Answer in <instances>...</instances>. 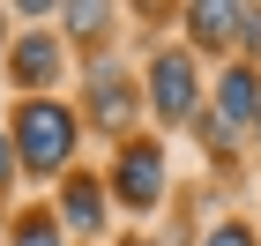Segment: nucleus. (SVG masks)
<instances>
[{"instance_id":"10","label":"nucleus","mask_w":261,"mask_h":246,"mask_svg":"<svg viewBox=\"0 0 261 246\" xmlns=\"http://www.w3.org/2000/svg\"><path fill=\"white\" fill-rule=\"evenodd\" d=\"M201 246H254V231H246V224H224V231H209Z\"/></svg>"},{"instance_id":"7","label":"nucleus","mask_w":261,"mask_h":246,"mask_svg":"<svg viewBox=\"0 0 261 246\" xmlns=\"http://www.w3.org/2000/svg\"><path fill=\"white\" fill-rule=\"evenodd\" d=\"M90 112H97L105 127H127V112H135L127 82H120V75H97V82H90Z\"/></svg>"},{"instance_id":"8","label":"nucleus","mask_w":261,"mask_h":246,"mask_svg":"<svg viewBox=\"0 0 261 246\" xmlns=\"http://www.w3.org/2000/svg\"><path fill=\"white\" fill-rule=\"evenodd\" d=\"M67 224H75V231H90V224H97V216H105V186L97 179H67Z\"/></svg>"},{"instance_id":"14","label":"nucleus","mask_w":261,"mask_h":246,"mask_svg":"<svg viewBox=\"0 0 261 246\" xmlns=\"http://www.w3.org/2000/svg\"><path fill=\"white\" fill-rule=\"evenodd\" d=\"M135 246H149V239H135Z\"/></svg>"},{"instance_id":"1","label":"nucleus","mask_w":261,"mask_h":246,"mask_svg":"<svg viewBox=\"0 0 261 246\" xmlns=\"http://www.w3.org/2000/svg\"><path fill=\"white\" fill-rule=\"evenodd\" d=\"M15 149H22V164H30V172H60L67 149H75V112H67V104L30 97V104L15 112Z\"/></svg>"},{"instance_id":"3","label":"nucleus","mask_w":261,"mask_h":246,"mask_svg":"<svg viewBox=\"0 0 261 246\" xmlns=\"http://www.w3.org/2000/svg\"><path fill=\"white\" fill-rule=\"evenodd\" d=\"M112 186H120L127 209H157V194H164V149H157V142H127Z\"/></svg>"},{"instance_id":"9","label":"nucleus","mask_w":261,"mask_h":246,"mask_svg":"<svg viewBox=\"0 0 261 246\" xmlns=\"http://www.w3.org/2000/svg\"><path fill=\"white\" fill-rule=\"evenodd\" d=\"M15 246H60V224H53V216H22V224H15Z\"/></svg>"},{"instance_id":"4","label":"nucleus","mask_w":261,"mask_h":246,"mask_svg":"<svg viewBox=\"0 0 261 246\" xmlns=\"http://www.w3.org/2000/svg\"><path fill=\"white\" fill-rule=\"evenodd\" d=\"M254 112H261V75L254 67H231V75L217 82V127L231 134V127H254Z\"/></svg>"},{"instance_id":"6","label":"nucleus","mask_w":261,"mask_h":246,"mask_svg":"<svg viewBox=\"0 0 261 246\" xmlns=\"http://www.w3.org/2000/svg\"><path fill=\"white\" fill-rule=\"evenodd\" d=\"M53 75H60V45L45 38V30H38V38H22V45H15V82H22V90H38V82H53Z\"/></svg>"},{"instance_id":"11","label":"nucleus","mask_w":261,"mask_h":246,"mask_svg":"<svg viewBox=\"0 0 261 246\" xmlns=\"http://www.w3.org/2000/svg\"><path fill=\"white\" fill-rule=\"evenodd\" d=\"M239 45H261V8H239Z\"/></svg>"},{"instance_id":"12","label":"nucleus","mask_w":261,"mask_h":246,"mask_svg":"<svg viewBox=\"0 0 261 246\" xmlns=\"http://www.w3.org/2000/svg\"><path fill=\"white\" fill-rule=\"evenodd\" d=\"M8 172H15V157H8V134H0V186H8Z\"/></svg>"},{"instance_id":"2","label":"nucleus","mask_w":261,"mask_h":246,"mask_svg":"<svg viewBox=\"0 0 261 246\" xmlns=\"http://www.w3.org/2000/svg\"><path fill=\"white\" fill-rule=\"evenodd\" d=\"M149 104H157L164 127L194 120V60H187V52H157V60H149Z\"/></svg>"},{"instance_id":"13","label":"nucleus","mask_w":261,"mask_h":246,"mask_svg":"<svg viewBox=\"0 0 261 246\" xmlns=\"http://www.w3.org/2000/svg\"><path fill=\"white\" fill-rule=\"evenodd\" d=\"M254 127H261V112H254Z\"/></svg>"},{"instance_id":"5","label":"nucleus","mask_w":261,"mask_h":246,"mask_svg":"<svg viewBox=\"0 0 261 246\" xmlns=\"http://www.w3.org/2000/svg\"><path fill=\"white\" fill-rule=\"evenodd\" d=\"M187 22H194V45H209V52H224V45L239 38V8H217V0H194Z\"/></svg>"}]
</instances>
